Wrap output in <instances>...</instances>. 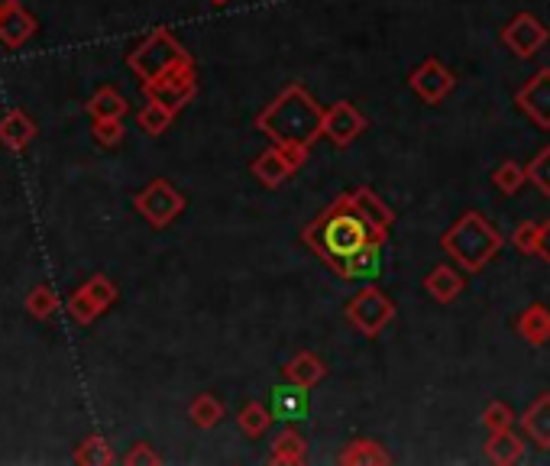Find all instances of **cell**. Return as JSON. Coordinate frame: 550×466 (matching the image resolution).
<instances>
[{
    "label": "cell",
    "instance_id": "6da1fadb",
    "mask_svg": "<svg viewBox=\"0 0 550 466\" xmlns=\"http://www.w3.org/2000/svg\"><path fill=\"white\" fill-rule=\"evenodd\" d=\"M301 240H305V246L314 256H321L324 263L340 276L350 256L366 250L369 243H385L389 237H385V233H376L360 214H356L350 191H347V195H340L334 204H330L318 221H311L305 227Z\"/></svg>",
    "mask_w": 550,
    "mask_h": 466
},
{
    "label": "cell",
    "instance_id": "7a4b0ae2",
    "mask_svg": "<svg viewBox=\"0 0 550 466\" xmlns=\"http://www.w3.org/2000/svg\"><path fill=\"white\" fill-rule=\"evenodd\" d=\"M256 130L266 133L275 146H311L324 136V111L305 91V85L292 81L263 114L256 117Z\"/></svg>",
    "mask_w": 550,
    "mask_h": 466
},
{
    "label": "cell",
    "instance_id": "3957f363",
    "mask_svg": "<svg viewBox=\"0 0 550 466\" xmlns=\"http://www.w3.org/2000/svg\"><path fill=\"white\" fill-rule=\"evenodd\" d=\"M444 253L460 263L470 276L483 272L495 256L502 250V233L495 230L479 211H466L463 217L453 221V227L440 237Z\"/></svg>",
    "mask_w": 550,
    "mask_h": 466
},
{
    "label": "cell",
    "instance_id": "277c9868",
    "mask_svg": "<svg viewBox=\"0 0 550 466\" xmlns=\"http://www.w3.org/2000/svg\"><path fill=\"white\" fill-rule=\"evenodd\" d=\"M127 65L146 85V81H159V78L172 75L185 65H195V59L188 56L185 46H178V39L169 30H153L140 46L130 52Z\"/></svg>",
    "mask_w": 550,
    "mask_h": 466
},
{
    "label": "cell",
    "instance_id": "5b68a950",
    "mask_svg": "<svg viewBox=\"0 0 550 466\" xmlns=\"http://www.w3.org/2000/svg\"><path fill=\"white\" fill-rule=\"evenodd\" d=\"M347 318L363 337H379L395 318V301L376 285H366L347 301Z\"/></svg>",
    "mask_w": 550,
    "mask_h": 466
},
{
    "label": "cell",
    "instance_id": "8992f818",
    "mask_svg": "<svg viewBox=\"0 0 550 466\" xmlns=\"http://www.w3.org/2000/svg\"><path fill=\"white\" fill-rule=\"evenodd\" d=\"M133 208L140 211L149 224L162 230V227H169L175 217L185 211V195L172 182L156 178V182H149L140 195L133 198Z\"/></svg>",
    "mask_w": 550,
    "mask_h": 466
},
{
    "label": "cell",
    "instance_id": "52a82bcc",
    "mask_svg": "<svg viewBox=\"0 0 550 466\" xmlns=\"http://www.w3.org/2000/svg\"><path fill=\"white\" fill-rule=\"evenodd\" d=\"M143 94L146 101H156L162 107H169V111H182V107H188L191 101H195L198 94V75H195V65H185L178 68V72L165 75L159 81H146L143 85Z\"/></svg>",
    "mask_w": 550,
    "mask_h": 466
},
{
    "label": "cell",
    "instance_id": "ba28073f",
    "mask_svg": "<svg viewBox=\"0 0 550 466\" xmlns=\"http://www.w3.org/2000/svg\"><path fill=\"white\" fill-rule=\"evenodd\" d=\"M114 301H117V285L107 276H94L81 285L72 298H68V314H72L78 324H91L98 314H104L110 305H114Z\"/></svg>",
    "mask_w": 550,
    "mask_h": 466
},
{
    "label": "cell",
    "instance_id": "9c48e42d",
    "mask_svg": "<svg viewBox=\"0 0 550 466\" xmlns=\"http://www.w3.org/2000/svg\"><path fill=\"white\" fill-rule=\"evenodd\" d=\"M408 85H411V91H415L424 104L434 107V104L444 101L453 88H457V75H453L440 59H424L415 72H411Z\"/></svg>",
    "mask_w": 550,
    "mask_h": 466
},
{
    "label": "cell",
    "instance_id": "30bf717a",
    "mask_svg": "<svg viewBox=\"0 0 550 466\" xmlns=\"http://www.w3.org/2000/svg\"><path fill=\"white\" fill-rule=\"evenodd\" d=\"M547 39H550L547 26L534 17V13H518L502 30V43L512 49L518 59H531L534 52H541L547 46Z\"/></svg>",
    "mask_w": 550,
    "mask_h": 466
},
{
    "label": "cell",
    "instance_id": "8fae6325",
    "mask_svg": "<svg viewBox=\"0 0 550 466\" xmlns=\"http://www.w3.org/2000/svg\"><path fill=\"white\" fill-rule=\"evenodd\" d=\"M366 133V117L360 114V107L350 101H337L334 107L324 111V136L334 146H350L353 140H360Z\"/></svg>",
    "mask_w": 550,
    "mask_h": 466
},
{
    "label": "cell",
    "instance_id": "7c38bea8",
    "mask_svg": "<svg viewBox=\"0 0 550 466\" xmlns=\"http://www.w3.org/2000/svg\"><path fill=\"white\" fill-rule=\"evenodd\" d=\"M515 104L525 111L541 130H550V68H541L534 72L525 88L515 94Z\"/></svg>",
    "mask_w": 550,
    "mask_h": 466
},
{
    "label": "cell",
    "instance_id": "4fadbf2b",
    "mask_svg": "<svg viewBox=\"0 0 550 466\" xmlns=\"http://www.w3.org/2000/svg\"><path fill=\"white\" fill-rule=\"evenodd\" d=\"M269 408L275 421H285V424H295V421H305L311 415V389L298 386V382H282L269 392Z\"/></svg>",
    "mask_w": 550,
    "mask_h": 466
},
{
    "label": "cell",
    "instance_id": "5bb4252c",
    "mask_svg": "<svg viewBox=\"0 0 550 466\" xmlns=\"http://www.w3.org/2000/svg\"><path fill=\"white\" fill-rule=\"evenodd\" d=\"M350 201H353L356 214H360L369 227H373L376 233H385V237H389V230H392V224H395V211H389V204H385V201L376 195V191H369V188L363 185V188L350 191Z\"/></svg>",
    "mask_w": 550,
    "mask_h": 466
},
{
    "label": "cell",
    "instance_id": "9a60e30c",
    "mask_svg": "<svg viewBox=\"0 0 550 466\" xmlns=\"http://www.w3.org/2000/svg\"><path fill=\"white\" fill-rule=\"evenodd\" d=\"M253 175H256V182H263L266 188H279L282 182H288V178L295 175V166L285 159L282 149L272 143L253 159Z\"/></svg>",
    "mask_w": 550,
    "mask_h": 466
},
{
    "label": "cell",
    "instance_id": "2e32d148",
    "mask_svg": "<svg viewBox=\"0 0 550 466\" xmlns=\"http://www.w3.org/2000/svg\"><path fill=\"white\" fill-rule=\"evenodd\" d=\"M282 376L288 382H298V386H305V389H314V386H321V382L327 379V366H324V360L318 353L301 350V353H295L292 360L282 366Z\"/></svg>",
    "mask_w": 550,
    "mask_h": 466
},
{
    "label": "cell",
    "instance_id": "e0dca14e",
    "mask_svg": "<svg viewBox=\"0 0 550 466\" xmlns=\"http://www.w3.org/2000/svg\"><path fill=\"white\" fill-rule=\"evenodd\" d=\"M521 431L531 437V444H538L541 450H550V395H538L528 411L521 415Z\"/></svg>",
    "mask_w": 550,
    "mask_h": 466
},
{
    "label": "cell",
    "instance_id": "ac0fdd59",
    "mask_svg": "<svg viewBox=\"0 0 550 466\" xmlns=\"http://www.w3.org/2000/svg\"><path fill=\"white\" fill-rule=\"evenodd\" d=\"M36 33V20L33 13H26L20 4L10 7L0 13V43L10 46V49H20L26 39H30Z\"/></svg>",
    "mask_w": 550,
    "mask_h": 466
},
{
    "label": "cell",
    "instance_id": "d6986e66",
    "mask_svg": "<svg viewBox=\"0 0 550 466\" xmlns=\"http://www.w3.org/2000/svg\"><path fill=\"white\" fill-rule=\"evenodd\" d=\"M424 289H428V295L440 301V305H450V301H457L463 292V276L453 266L440 263L424 276Z\"/></svg>",
    "mask_w": 550,
    "mask_h": 466
},
{
    "label": "cell",
    "instance_id": "ffe728a7",
    "mask_svg": "<svg viewBox=\"0 0 550 466\" xmlns=\"http://www.w3.org/2000/svg\"><path fill=\"white\" fill-rule=\"evenodd\" d=\"M382 246L385 243H369L366 250L347 259L340 279H353V282H376L382 276Z\"/></svg>",
    "mask_w": 550,
    "mask_h": 466
},
{
    "label": "cell",
    "instance_id": "44dd1931",
    "mask_svg": "<svg viewBox=\"0 0 550 466\" xmlns=\"http://www.w3.org/2000/svg\"><path fill=\"white\" fill-rule=\"evenodd\" d=\"M36 136V123L30 120V114L13 107L4 117H0V143L10 149H26Z\"/></svg>",
    "mask_w": 550,
    "mask_h": 466
},
{
    "label": "cell",
    "instance_id": "7402d4cb",
    "mask_svg": "<svg viewBox=\"0 0 550 466\" xmlns=\"http://www.w3.org/2000/svg\"><path fill=\"white\" fill-rule=\"evenodd\" d=\"M518 334L521 340H528L531 347H544L550 340V308L547 305H528L518 318Z\"/></svg>",
    "mask_w": 550,
    "mask_h": 466
},
{
    "label": "cell",
    "instance_id": "603a6c76",
    "mask_svg": "<svg viewBox=\"0 0 550 466\" xmlns=\"http://www.w3.org/2000/svg\"><path fill=\"white\" fill-rule=\"evenodd\" d=\"M521 457H525V444H521V437L512 428L489 434V441H486V460L489 463H495V466H512Z\"/></svg>",
    "mask_w": 550,
    "mask_h": 466
},
{
    "label": "cell",
    "instance_id": "cb8c5ba5",
    "mask_svg": "<svg viewBox=\"0 0 550 466\" xmlns=\"http://www.w3.org/2000/svg\"><path fill=\"white\" fill-rule=\"evenodd\" d=\"M305 454H308L305 437H301L295 428H285L279 437H275L269 463H275V466H298V463H305Z\"/></svg>",
    "mask_w": 550,
    "mask_h": 466
},
{
    "label": "cell",
    "instance_id": "d4e9b609",
    "mask_svg": "<svg viewBox=\"0 0 550 466\" xmlns=\"http://www.w3.org/2000/svg\"><path fill=\"white\" fill-rule=\"evenodd\" d=\"M343 466H385V463H392V457L385 454V450L376 444V441H350L347 450L337 457Z\"/></svg>",
    "mask_w": 550,
    "mask_h": 466
},
{
    "label": "cell",
    "instance_id": "484cf974",
    "mask_svg": "<svg viewBox=\"0 0 550 466\" xmlns=\"http://www.w3.org/2000/svg\"><path fill=\"white\" fill-rule=\"evenodd\" d=\"M88 114L91 120H123L127 114V98L117 88H101L94 91V98L88 101Z\"/></svg>",
    "mask_w": 550,
    "mask_h": 466
},
{
    "label": "cell",
    "instance_id": "4316f807",
    "mask_svg": "<svg viewBox=\"0 0 550 466\" xmlns=\"http://www.w3.org/2000/svg\"><path fill=\"white\" fill-rule=\"evenodd\" d=\"M188 418H191L195 428L208 431V428H214V424H220V418H224V402H220L217 395H211V392H201V395L191 399Z\"/></svg>",
    "mask_w": 550,
    "mask_h": 466
},
{
    "label": "cell",
    "instance_id": "83f0119b",
    "mask_svg": "<svg viewBox=\"0 0 550 466\" xmlns=\"http://www.w3.org/2000/svg\"><path fill=\"white\" fill-rule=\"evenodd\" d=\"M272 421H275V415H272V408L269 405H263V402H246L243 405V411L237 415V424H240V431L246 434V437H263L269 428H272Z\"/></svg>",
    "mask_w": 550,
    "mask_h": 466
},
{
    "label": "cell",
    "instance_id": "f1b7e54d",
    "mask_svg": "<svg viewBox=\"0 0 550 466\" xmlns=\"http://www.w3.org/2000/svg\"><path fill=\"white\" fill-rule=\"evenodd\" d=\"M175 120V111H169V107H162L156 101H146V107L140 114H136V123H140V130L149 133V136H162L165 130L172 127Z\"/></svg>",
    "mask_w": 550,
    "mask_h": 466
},
{
    "label": "cell",
    "instance_id": "f546056e",
    "mask_svg": "<svg viewBox=\"0 0 550 466\" xmlns=\"http://www.w3.org/2000/svg\"><path fill=\"white\" fill-rule=\"evenodd\" d=\"M59 295H55V289H49V285H36V289H30V295H26V311L33 314V318L39 321H49L55 318V311H59Z\"/></svg>",
    "mask_w": 550,
    "mask_h": 466
},
{
    "label": "cell",
    "instance_id": "4dcf8cb0",
    "mask_svg": "<svg viewBox=\"0 0 550 466\" xmlns=\"http://www.w3.org/2000/svg\"><path fill=\"white\" fill-rule=\"evenodd\" d=\"M75 463L81 466H107V463H114V450H110V444L104 441V437H88L85 444H78L75 450Z\"/></svg>",
    "mask_w": 550,
    "mask_h": 466
},
{
    "label": "cell",
    "instance_id": "1f68e13d",
    "mask_svg": "<svg viewBox=\"0 0 550 466\" xmlns=\"http://www.w3.org/2000/svg\"><path fill=\"white\" fill-rule=\"evenodd\" d=\"M528 182V169H521L518 162H502L499 169H492V185L499 188V191H505V195H515V191Z\"/></svg>",
    "mask_w": 550,
    "mask_h": 466
},
{
    "label": "cell",
    "instance_id": "d6a6232c",
    "mask_svg": "<svg viewBox=\"0 0 550 466\" xmlns=\"http://www.w3.org/2000/svg\"><path fill=\"white\" fill-rule=\"evenodd\" d=\"M515 411L508 408L505 402H489L486 405V411H483V428L489 431V434H495V431H508V428H515Z\"/></svg>",
    "mask_w": 550,
    "mask_h": 466
},
{
    "label": "cell",
    "instance_id": "836d02e7",
    "mask_svg": "<svg viewBox=\"0 0 550 466\" xmlns=\"http://www.w3.org/2000/svg\"><path fill=\"white\" fill-rule=\"evenodd\" d=\"M528 182L538 185L541 195L550 198V146L541 149V153L531 159V166H528Z\"/></svg>",
    "mask_w": 550,
    "mask_h": 466
},
{
    "label": "cell",
    "instance_id": "e575fe53",
    "mask_svg": "<svg viewBox=\"0 0 550 466\" xmlns=\"http://www.w3.org/2000/svg\"><path fill=\"white\" fill-rule=\"evenodd\" d=\"M538 237H541V224L525 221V224H518V227H515L512 243H515V250H518V253H525V256H538Z\"/></svg>",
    "mask_w": 550,
    "mask_h": 466
},
{
    "label": "cell",
    "instance_id": "d590c367",
    "mask_svg": "<svg viewBox=\"0 0 550 466\" xmlns=\"http://www.w3.org/2000/svg\"><path fill=\"white\" fill-rule=\"evenodd\" d=\"M94 140H98L101 146H120L123 143V120H94Z\"/></svg>",
    "mask_w": 550,
    "mask_h": 466
},
{
    "label": "cell",
    "instance_id": "8d00e7d4",
    "mask_svg": "<svg viewBox=\"0 0 550 466\" xmlns=\"http://www.w3.org/2000/svg\"><path fill=\"white\" fill-rule=\"evenodd\" d=\"M123 463H127V466H140V463L156 466V463H162V457L153 454V450H149V444H136V447L130 450V454L123 457Z\"/></svg>",
    "mask_w": 550,
    "mask_h": 466
},
{
    "label": "cell",
    "instance_id": "74e56055",
    "mask_svg": "<svg viewBox=\"0 0 550 466\" xmlns=\"http://www.w3.org/2000/svg\"><path fill=\"white\" fill-rule=\"evenodd\" d=\"M538 256H541V259H547V263H550V221H547V224H541V237H538Z\"/></svg>",
    "mask_w": 550,
    "mask_h": 466
},
{
    "label": "cell",
    "instance_id": "f35d334b",
    "mask_svg": "<svg viewBox=\"0 0 550 466\" xmlns=\"http://www.w3.org/2000/svg\"><path fill=\"white\" fill-rule=\"evenodd\" d=\"M10 7H17V0H0V13L10 10Z\"/></svg>",
    "mask_w": 550,
    "mask_h": 466
},
{
    "label": "cell",
    "instance_id": "ab89813d",
    "mask_svg": "<svg viewBox=\"0 0 550 466\" xmlns=\"http://www.w3.org/2000/svg\"><path fill=\"white\" fill-rule=\"evenodd\" d=\"M211 4H217V7H224V4H227V0H211Z\"/></svg>",
    "mask_w": 550,
    "mask_h": 466
}]
</instances>
